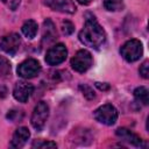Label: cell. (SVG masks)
<instances>
[{"label": "cell", "instance_id": "obj_1", "mask_svg": "<svg viewBox=\"0 0 149 149\" xmlns=\"http://www.w3.org/2000/svg\"><path fill=\"white\" fill-rule=\"evenodd\" d=\"M79 40L85 45L94 49H99L104 44L106 34L94 16H90L86 19L85 24L79 33Z\"/></svg>", "mask_w": 149, "mask_h": 149}, {"label": "cell", "instance_id": "obj_2", "mask_svg": "<svg viewBox=\"0 0 149 149\" xmlns=\"http://www.w3.org/2000/svg\"><path fill=\"white\" fill-rule=\"evenodd\" d=\"M142 52H143L142 43L135 38L127 41L120 49L121 56L123 57V59H126L129 63L136 62L137 59H140L142 56Z\"/></svg>", "mask_w": 149, "mask_h": 149}, {"label": "cell", "instance_id": "obj_3", "mask_svg": "<svg viewBox=\"0 0 149 149\" xmlns=\"http://www.w3.org/2000/svg\"><path fill=\"white\" fill-rule=\"evenodd\" d=\"M93 116L98 122L106 126H112L118 120V111L113 105L105 104L93 112Z\"/></svg>", "mask_w": 149, "mask_h": 149}, {"label": "cell", "instance_id": "obj_4", "mask_svg": "<svg viewBox=\"0 0 149 149\" xmlns=\"http://www.w3.org/2000/svg\"><path fill=\"white\" fill-rule=\"evenodd\" d=\"M48 116H49V106L47 102L44 101H40L34 111H33V114H31V119H30V122H31V126L37 130H42L45 126V122L48 120Z\"/></svg>", "mask_w": 149, "mask_h": 149}, {"label": "cell", "instance_id": "obj_5", "mask_svg": "<svg viewBox=\"0 0 149 149\" xmlns=\"http://www.w3.org/2000/svg\"><path fill=\"white\" fill-rule=\"evenodd\" d=\"M93 63L92 55L87 50H79L77 54L71 58V66L77 72H85L87 71Z\"/></svg>", "mask_w": 149, "mask_h": 149}, {"label": "cell", "instance_id": "obj_6", "mask_svg": "<svg viewBox=\"0 0 149 149\" xmlns=\"http://www.w3.org/2000/svg\"><path fill=\"white\" fill-rule=\"evenodd\" d=\"M68 56V49L63 43L52 45L45 55V62L49 65H58L65 61Z\"/></svg>", "mask_w": 149, "mask_h": 149}, {"label": "cell", "instance_id": "obj_7", "mask_svg": "<svg viewBox=\"0 0 149 149\" xmlns=\"http://www.w3.org/2000/svg\"><path fill=\"white\" fill-rule=\"evenodd\" d=\"M40 72H41V65L34 58H28L17 66V74L24 79L34 78Z\"/></svg>", "mask_w": 149, "mask_h": 149}, {"label": "cell", "instance_id": "obj_8", "mask_svg": "<svg viewBox=\"0 0 149 149\" xmlns=\"http://www.w3.org/2000/svg\"><path fill=\"white\" fill-rule=\"evenodd\" d=\"M21 37L16 33L5 35L0 38V49L9 55H15L20 48Z\"/></svg>", "mask_w": 149, "mask_h": 149}, {"label": "cell", "instance_id": "obj_9", "mask_svg": "<svg viewBox=\"0 0 149 149\" xmlns=\"http://www.w3.org/2000/svg\"><path fill=\"white\" fill-rule=\"evenodd\" d=\"M34 91V86L24 80H20L15 84L14 90H13V95L14 98L20 101V102H26L28 101V99L30 98L31 93Z\"/></svg>", "mask_w": 149, "mask_h": 149}, {"label": "cell", "instance_id": "obj_10", "mask_svg": "<svg viewBox=\"0 0 149 149\" xmlns=\"http://www.w3.org/2000/svg\"><path fill=\"white\" fill-rule=\"evenodd\" d=\"M115 134L120 140H122L134 147H144L143 140L127 128H119V129H116Z\"/></svg>", "mask_w": 149, "mask_h": 149}, {"label": "cell", "instance_id": "obj_11", "mask_svg": "<svg viewBox=\"0 0 149 149\" xmlns=\"http://www.w3.org/2000/svg\"><path fill=\"white\" fill-rule=\"evenodd\" d=\"M47 3L51 9L68 14H73L77 9L73 0H48Z\"/></svg>", "mask_w": 149, "mask_h": 149}, {"label": "cell", "instance_id": "obj_12", "mask_svg": "<svg viewBox=\"0 0 149 149\" xmlns=\"http://www.w3.org/2000/svg\"><path fill=\"white\" fill-rule=\"evenodd\" d=\"M29 136H30V133L27 127H19L15 130L9 146L12 148H22L26 144V142L28 141Z\"/></svg>", "mask_w": 149, "mask_h": 149}, {"label": "cell", "instance_id": "obj_13", "mask_svg": "<svg viewBox=\"0 0 149 149\" xmlns=\"http://www.w3.org/2000/svg\"><path fill=\"white\" fill-rule=\"evenodd\" d=\"M37 29H38V26L37 23L34 21V20H28L23 23L21 30L23 33V35L27 37V38H34L37 34Z\"/></svg>", "mask_w": 149, "mask_h": 149}, {"label": "cell", "instance_id": "obj_14", "mask_svg": "<svg viewBox=\"0 0 149 149\" xmlns=\"http://www.w3.org/2000/svg\"><path fill=\"white\" fill-rule=\"evenodd\" d=\"M134 97L139 102H142L143 105H148V102H149V92H148L147 87H144V86H140V87L135 88Z\"/></svg>", "mask_w": 149, "mask_h": 149}, {"label": "cell", "instance_id": "obj_15", "mask_svg": "<svg viewBox=\"0 0 149 149\" xmlns=\"http://www.w3.org/2000/svg\"><path fill=\"white\" fill-rule=\"evenodd\" d=\"M104 7L109 12H118L123 8V0H104Z\"/></svg>", "mask_w": 149, "mask_h": 149}, {"label": "cell", "instance_id": "obj_16", "mask_svg": "<svg viewBox=\"0 0 149 149\" xmlns=\"http://www.w3.org/2000/svg\"><path fill=\"white\" fill-rule=\"evenodd\" d=\"M10 73V63L3 56H0V76L5 77Z\"/></svg>", "mask_w": 149, "mask_h": 149}, {"label": "cell", "instance_id": "obj_17", "mask_svg": "<svg viewBox=\"0 0 149 149\" xmlns=\"http://www.w3.org/2000/svg\"><path fill=\"white\" fill-rule=\"evenodd\" d=\"M57 144L51 141H35L33 148H56Z\"/></svg>", "mask_w": 149, "mask_h": 149}, {"label": "cell", "instance_id": "obj_18", "mask_svg": "<svg viewBox=\"0 0 149 149\" xmlns=\"http://www.w3.org/2000/svg\"><path fill=\"white\" fill-rule=\"evenodd\" d=\"M74 30V26L70 21H63L62 23V31L64 35H71Z\"/></svg>", "mask_w": 149, "mask_h": 149}, {"label": "cell", "instance_id": "obj_19", "mask_svg": "<svg viewBox=\"0 0 149 149\" xmlns=\"http://www.w3.org/2000/svg\"><path fill=\"white\" fill-rule=\"evenodd\" d=\"M79 88H80V91L83 92V94H84V97H86L87 99H93L94 97H95V94H94V92H93V90L88 86V85H80L79 86Z\"/></svg>", "mask_w": 149, "mask_h": 149}, {"label": "cell", "instance_id": "obj_20", "mask_svg": "<svg viewBox=\"0 0 149 149\" xmlns=\"http://www.w3.org/2000/svg\"><path fill=\"white\" fill-rule=\"evenodd\" d=\"M140 74L143 77V78H148L149 77V62L146 61L142 63V65L140 66Z\"/></svg>", "mask_w": 149, "mask_h": 149}, {"label": "cell", "instance_id": "obj_21", "mask_svg": "<svg viewBox=\"0 0 149 149\" xmlns=\"http://www.w3.org/2000/svg\"><path fill=\"white\" fill-rule=\"evenodd\" d=\"M9 9H12V10H15L16 8H17V6L20 5V1L21 0H1Z\"/></svg>", "mask_w": 149, "mask_h": 149}, {"label": "cell", "instance_id": "obj_22", "mask_svg": "<svg viewBox=\"0 0 149 149\" xmlns=\"http://www.w3.org/2000/svg\"><path fill=\"white\" fill-rule=\"evenodd\" d=\"M95 86L101 91H107L109 88V85L106 83H95Z\"/></svg>", "mask_w": 149, "mask_h": 149}, {"label": "cell", "instance_id": "obj_23", "mask_svg": "<svg viewBox=\"0 0 149 149\" xmlns=\"http://www.w3.org/2000/svg\"><path fill=\"white\" fill-rule=\"evenodd\" d=\"M80 5H84V6H86V5H88L90 2H91V0H77Z\"/></svg>", "mask_w": 149, "mask_h": 149}]
</instances>
